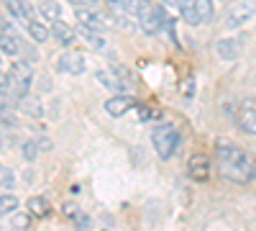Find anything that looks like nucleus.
<instances>
[{"label":"nucleus","mask_w":256,"mask_h":231,"mask_svg":"<svg viewBox=\"0 0 256 231\" xmlns=\"http://www.w3.org/2000/svg\"><path fill=\"white\" fill-rule=\"evenodd\" d=\"M20 52V47H18V39L16 36H10V34H0V54H6V57H16Z\"/></svg>","instance_id":"19"},{"label":"nucleus","mask_w":256,"mask_h":231,"mask_svg":"<svg viewBox=\"0 0 256 231\" xmlns=\"http://www.w3.org/2000/svg\"><path fill=\"white\" fill-rule=\"evenodd\" d=\"M180 16L184 18V24L190 26H200V18H198V11H195V0H180Z\"/></svg>","instance_id":"16"},{"label":"nucleus","mask_w":256,"mask_h":231,"mask_svg":"<svg viewBox=\"0 0 256 231\" xmlns=\"http://www.w3.org/2000/svg\"><path fill=\"white\" fill-rule=\"evenodd\" d=\"M67 3H72V6H84V0H67Z\"/></svg>","instance_id":"30"},{"label":"nucleus","mask_w":256,"mask_h":231,"mask_svg":"<svg viewBox=\"0 0 256 231\" xmlns=\"http://www.w3.org/2000/svg\"><path fill=\"white\" fill-rule=\"evenodd\" d=\"M134 106H136V103H134L131 95H113L110 100H105V113L113 116V118H120V116H126L128 111H131Z\"/></svg>","instance_id":"8"},{"label":"nucleus","mask_w":256,"mask_h":231,"mask_svg":"<svg viewBox=\"0 0 256 231\" xmlns=\"http://www.w3.org/2000/svg\"><path fill=\"white\" fill-rule=\"evenodd\" d=\"M26 31H28V36L36 41V44H44V41L52 36V31L41 24V21H36V18H28L26 21Z\"/></svg>","instance_id":"13"},{"label":"nucleus","mask_w":256,"mask_h":231,"mask_svg":"<svg viewBox=\"0 0 256 231\" xmlns=\"http://www.w3.org/2000/svg\"><path fill=\"white\" fill-rule=\"evenodd\" d=\"M223 3H228V0H223Z\"/></svg>","instance_id":"32"},{"label":"nucleus","mask_w":256,"mask_h":231,"mask_svg":"<svg viewBox=\"0 0 256 231\" xmlns=\"http://www.w3.org/2000/svg\"><path fill=\"white\" fill-rule=\"evenodd\" d=\"M20 157H24L26 162H34L36 157H38V144L36 141H24V144H20Z\"/></svg>","instance_id":"24"},{"label":"nucleus","mask_w":256,"mask_h":231,"mask_svg":"<svg viewBox=\"0 0 256 231\" xmlns=\"http://www.w3.org/2000/svg\"><path fill=\"white\" fill-rule=\"evenodd\" d=\"M41 16H44L46 21H62V6L59 3H54V0H41Z\"/></svg>","instance_id":"20"},{"label":"nucleus","mask_w":256,"mask_h":231,"mask_svg":"<svg viewBox=\"0 0 256 231\" xmlns=\"http://www.w3.org/2000/svg\"><path fill=\"white\" fill-rule=\"evenodd\" d=\"M49 31H52V36L59 41L62 47H72V44H74V39H77V31H74L72 26H67L64 21H54Z\"/></svg>","instance_id":"9"},{"label":"nucleus","mask_w":256,"mask_h":231,"mask_svg":"<svg viewBox=\"0 0 256 231\" xmlns=\"http://www.w3.org/2000/svg\"><path fill=\"white\" fill-rule=\"evenodd\" d=\"M238 129L248 136H256V108H241V113L236 116Z\"/></svg>","instance_id":"10"},{"label":"nucleus","mask_w":256,"mask_h":231,"mask_svg":"<svg viewBox=\"0 0 256 231\" xmlns=\"http://www.w3.org/2000/svg\"><path fill=\"white\" fill-rule=\"evenodd\" d=\"M95 80L100 82L105 90H113V93H120V90H123V80H120L116 72H110V70H98Z\"/></svg>","instance_id":"11"},{"label":"nucleus","mask_w":256,"mask_h":231,"mask_svg":"<svg viewBox=\"0 0 256 231\" xmlns=\"http://www.w3.org/2000/svg\"><path fill=\"white\" fill-rule=\"evenodd\" d=\"M8 75H10V82H13V93H16V98L28 95L31 82H34V70H31L28 62H16Z\"/></svg>","instance_id":"3"},{"label":"nucleus","mask_w":256,"mask_h":231,"mask_svg":"<svg viewBox=\"0 0 256 231\" xmlns=\"http://www.w3.org/2000/svg\"><path fill=\"white\" fill-rule=\"evenodd\" d=\"M28 213L36 216V218H46V216L52 213V203H49L46 198H41V195H34V198L28 200Z\"/></svg>","instance_id":"15"},{"label":"nucleus","mask_w":256,"mask_h":231,"mask_svg":"<svg viewBox=\"0 0 256 231\" xmlns=\"http://www.w3.org/2000/svg\"><path fill=\"white\" fill-rule=\"evenodd\" d=\"M3 31H8V21L0 16V34H3Z\"/></svg>","instance_id":"29"},{"label":"nucleus","mask_w":256,"mask_h":231,"mask_svg":"<svg viewBox=\"0 0 256 231\" xmlns=\"http://www.w3.org/2000/svg\"><path fill=\"white\" fill-rule=\"evenodd\" d=\"M0 59H3V54H0Z\"/></svg>","instance_id":"33"},{"label":"nucleus","mask_w":256,"mask_h":231,"mask_svg":"<svg viewBox=\"0 0 256 231\" xmlns=\"http://www.w3.org/2000/svg\"><path fill=\"white\" fill-rule=\"evenodd\" d=\"M136 118L138 121H148V118H159V113L152 111V108H146V106H138L136 108Z\"/></svg>","instance_id":"25"},{"label":"nucleus","mask_w":256,"mask_h":231,"mask_svg":"<svg viewBox=\"0 0 256 231\" xmlns=\"http://www.w3.org/2000/svg\"><path fill=\"white\" fill-rule=\"evenodd\" d=\"M6 8L13 18H20V21H28L31 18V6H26L24 0H6Z\"/></svg>","instance_id":"17"},{"label":"nucleus","mask_w":256,"mask_h":231,"mask_svg":"<svg viewBox=\"0 0 256 231\" xmlns=\"http://www.w3.org/2000/svg\"><path fill=\"white\" fill-rule=\"evenodd\" d=\"M152 144H154V149H156V154L162 159H172L177 154V149H180L182 139H180V131L174 129L172 123H162V126H156V129L152 131Z\"/></svg>","instance_id":"2"},{"label":"nucleus","mask_w":256,"mask_h":231,"mask_svg":"<svg viewBox=\"0 0 256 231\" xmlns=\"http://www.w3.org/2000/svg\"><path fill=\"white\" fill-rule=\"evenodd\" d=\"M246 47V39L238 34V36H226V39H218L216 41V54L223 59V62H236L241 57Z\"/></svg>","instance_id":"5"},{"label":"nucleus","mask_w":256,"mask_h":231,"mask_svg":"<svg viewBox=\"0 0 256 231\" xmlns=\"http://www.w3.org/2000/svg\"><path fill=\"white\" fill-rule=\"evenodd\" d=\"M0 144H3V129H0Z\"/></svg>","instance_id":"31"},{"label":"nucleus","mask_w":256,"mask_h":231,"mask_svg":"<svg viewBox=\"0 0 256 231\" xmlns=\"http://www.w3.org/2000/svg\"><path fill=\"white\" fill-rule=\"evenodd\" d=\"M162 6H164V8H177L180 0H162Z\"/></svg>","instance_id":"28"},{"label":"nucleus","mask_w":256,"mask_h":231,"mask_svg":"<svg viewBox=\"0 0 256 231\" xmlns=\"http://www.w3.org/2000/svg\"><path fill=\"white\" fill-rule=\"evenodd\" d=\"M77 21L80 26H88V29H95V31H102V16L95 13V11H88V8H77Z\"/></svg>","instance_id":"12"},{"label":"nucleus","mask_w":256,"mask_h":231,"mask_svg":"<svg viewBox=\"0 0 256 231\" xmlns=\"http://www.w3.org/2000/svg\"><path fill=\"white\" fill-rule=\"evenodd\" d=\"M18 205H20L18 195H13V193H0V216H3V213H13Z\"/></svg>","instance_id":"22"},{"label":"nucleus","mask_w":256,"mask_h":231,"mask_svg":"<svg viewBox=\"0 0 256 231\" xmlns=\"http://www.w3.org/2000/svg\"><path fill=\"white\" fill-rule=\"evenodd\" d=\"M216 164L226 180L236 182V185H248L256 177V167L254 159L233 141H216Z\"/></svg>","instance_id":"1"},{"label":"nucleus","mask_w":256,"mask_h":231,"mask_svg":"<svg viewBox=\"0 0 256 231\" xmlns=\"http://www.w3.org/2000/svg\"><path fill=\"white\" fill-rule=\"evenodd\" d=\"M187 175L195 182H205L210 177V159H208V154H202V152L190 154V159H187Z\"/></svg>","instance_id":"6"},{"label":"nucleus","mask_w":256,"mask_h":231,"mask_svg":"<svg viewBox=\"0 0 256 231\" xmlns=\"http://www.w3.org/2000/svg\"><path fill=\"white\" fill-rule=\"evenodd\" d=\"M70 221H72V223H74L77 228H88V226H90V216H84L82 211H77V213H74V216H72Z\"/></svg>","instance_id":"26"},{"label":"nucleus","mask_w":256,"mask_h":231,"mask_svg":"<svg viewBox=\"0 0 256 231\" xmlns=\"http://www.w3.org/2000/svg\"><path fill=\"white\" fill-rule=\"evenodd\" d=\"M254 13H256V3H251V0L230 6L228 13H226V29H241V26H246L248 21L254 18Z\"/></svg>","instance_id":"4"},{"label":"nucleus","mask_w":256,"mask_h":231,"mask_svg":"<svg viewBox=\"0 0 256 231\" xmlns=\"http://www.w3.org/2000/svg\"><path fill=\"white\" fill-rule=\"evenodd\" d=\"M80 34L84 36V41L92 47V49H105V39H102V34L100 31H95V29H88V26H80Z\"/></svg>","instance_id":"21"},{"label":"nucleus","mask_w":256,"mask_h":231,"mask_svg":"<svg viewBox=\"0 0 256 231\" xmlns=\"http://www.w3.org/2000/svg\"><path fill=\"white\" fill-rule=\"evenodd\" d=\"M56 70L67 75H82L84 72V57L80 52H64L56 59Z\"/></svg>","instance_id":"7"},{"label":"nucleus","mask_w":256,"mask_h":231,"mask_svg":"<svg viewBox=\"0 0 256 231\" xmlns=\"http://www.w3.org/2000/svg\"><path fill=\"white\" fill-rule=\"evenodd\" d=\"M195 11H198L200 24H208V21L216 18V3L212 0H195Z\"/></svg>","instance_id":"18"},{"label":"nucleus","mask_w":256,"mask_h":231,"mask_svg":"<svg viewBox=\"0 0 256 231\" xmlns=\"http://www.w3.org/2000/svg\"><path fill=\"white\" fill-rule=\"evenodd\" d=\"M18 106H20V111H24L26 116H31V118H41V116H44V106H41V100H36L31 95L18 98Z\"/></svg>","instance_id":"14"},{"label":"nucleus","mask_w":256,"mask_h":231,"mask_svg":"<svg viewBox=\"0 0 256 231\" xmlns=\"http://www.w3.org/2000/svg\"><path fill=\"white\" fill-rule=\"evenodd\" d=\"M62 211H64V218H72V216H74V213L80 211V208H77L74 203H67V205H64V208H62Z\"/></svg>","instance_id":"27"},{"label":"nucleus","mask_w":256,"mask_h":231,"mask_svg":"<svg viewBox=\"0 0 256 231\" xmlns=\"http://www.w3.org/2000/svg\"><path fill=\"white\" fill-rule=\"evenodd\" d=\"M31 223H34L31 213H13V218H10V228L13 231H28Z\"/></svg>","instance_id":"23"}]
</instances>
